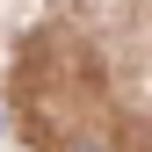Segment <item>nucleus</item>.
Returning <instances> with one entry per match:
<instances>
[{
    "label": "nucleus",
    "mask_w": 152,
    "mask_h": 152,
    "mask_svg": "<svg viewBox=\"0 0 152 152\" xmlns=\"http://www.w3.org/2000/svg\"><path fill=\"white\" fill-rule=\"evenodd\" d=\"M80 152H94V145H80Z\"/></svg>",
    "instance_id": "f257e3e1"
}]
</instances>
